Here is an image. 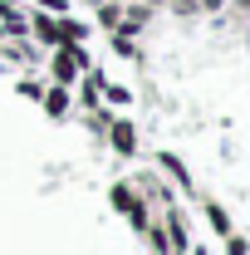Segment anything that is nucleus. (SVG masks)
Here are the masks:
<instances>
[{"instance_id":"1","label":"nucleus","mask_w":250,"mask_h":255,"mask_svg":"<svg viewBox=\"0 0 250 255\" xmlns=\"http://www.w3.org/2000/svg\"><path fill=\"white\" fill-rule=\"evenodd\" d=\"M49 74H54V84H64V89H69V84H74V79L84 74L69 44H54V59H49Z\"/></svg>"},{"instance_id":"2","label":"nucleus","mask_w":250,"mask_h":255,"mask_svg":"<svg viewBox=\"0 0 250 255\" xmlns=\"http://www.w3.org/2000/svg\"><path fill=\"white\" fill-rule=\"evenodd\" d=\"M113 201L132 216V226H137V231H147V206L137 201V191H132V187H113Z\"/></svg>"},{"instance_id":"3","label":"nucleus","mask_w":250,"mask_h":255,"mask_svg":"<svg viewBox=\"0 0 250 255\" xmlns=\"http://www.w3.org/2000/svg\"><path fill=\"white\" fill-rule=\"evenodd\" d=\"M39 103H44L49 118H69V89H64V84H49V89L39 94Z\"/></svg>"},{"instance_id":"4","label":"nucleus","mask_w":250,"mask_h":255,"mask_svg":"<svg viewBox=\"0 0 250 255\" xmlns=\"http://www.w3.org/2000/svg\"><path fill=\"white\" fill-rule=\"evenodd\" d=\"M25 34H34L39 44H59V20L54 15H30V30Z\"/></svg>"},{"instance_id":"5","label":"nucleus","mask_w":250,"mask_h":255,"mask_svg":"<svg viewBox=\"0 0 250 255\" xmlns=\"http://www.w3.org/2000/svg\"><path fill=\"white\" fill-rule=\"evenodd\" d=\"M108 137H113V147H118L123 157H132V152H137V132H132V123H127V118H118V123L108 128Z\"/></svg>"},{"instance_id":"6","label":"nucleus","mask_w":250,"mask_h":255,"mask_svg":"<svg viewBox=\"0 0 250 255\" xmlns=\"http://www.w3.org/2000/svg\"><path fill=\"white\" fill-rule=\"evenodd\" d=\"M98 25H103V30H118V25H123V10L108 5V0H98Z\"/></svg>"},{"instance_id":"7","label":"nucleus","mask_w":250,"mask_h":255,"mask_svg":"<svg viewBox=\"0 0 250 255\" xmlns=\"http://www.w3.org/2000/svg\"><path fill=\"white\" fill-rule=\"evenodd\" d=\"M211 226H216V231H231V216H226L221 206H211Z\"/></svg>"},{"instance_id":"8","label":"nucleus","mask_w":250,"mask_h":255,"mask_svg":"<svg viewBox=\"0 0 250 255\" xmlns=\"http://www.w3.org/2000/svg\"><path fill=\"white\" fill-rule=\"evenodd\" d=\"M118 54H123V59H137V49H132V34H123V39H118Z\"/></svg>"},{"instance_id":"9","label":"nucleus","mask_w":250,"mask_h":255,"mask_svg":"<svg viewBox=\"0 0 250 255\" xmlns=\"http://www.w3.org/2000/svg\"><path fill=\"white\" fill-rule=\"evenodd\" d=\"M20 94H25V98H39V94H44V89H39L34 79H20Z\"/></svg>"},{"instance_id":"10","label":"nucleus","mask_w":250,"mask_h":255,"mask_svg":"<svg viewBox=\"0 0 250 255\" xmlns=\"http://www.w3.org/2000/svg\"><path fill=\"white\" fill-rule=\"evenodd\" d=\"M196 10H206V15H216V10H226V0H196Z\"/></svg>"},{"instance_id":"11","label":"nucleus","mask_w":250,"mask_h":255,"mask_svg":"<svg viewBox=\"0 0 250 255\" xmlns=\"http://www.w3.org/2000/svg\"><path fill=\"white\" fill-rule=\"evenodd\" d=\"M246 251H250L246 241H241V236H231V246H226V255H246Z\"/></svg>"},{"instance_id":"12","label":"nucleus","mask_w":250,"mask_h":255,"mask_svg":"<svg viewBox=\"0 0 250 255\" xmlns=\"http://www.w3.org/2000/svg\"><path fill=\"white\" fill-rule=\"evenodd\" d=\"M226 5H231L236 15H250V0H226Z\"/></svg>"},{"instance_id":"13","label":"nucleus","mask_w":250,"mask_h":255,"mask_svg":"<svg viewBox=\"0 0 250 255\" xmlns=\"http://www.w3.org/2000/svg\"><path fill=\"white\" fill-rule=\"evenodd\" d=\"M108 5H127V0H108Z\"/></svg>"},{"instance_id":"14","label":"nucleus","mask_w":250,"mask_h":255,"mask_svg":"<svg viewBox=\"0 0 250 255\" xmlns=\"http://www.w3.org/2000/svg\"><path fill=\"white\" fill-rule=\"evenodd\" d=\"M94 5H98V0H94Z\"/></svg>"}]
</instances>
